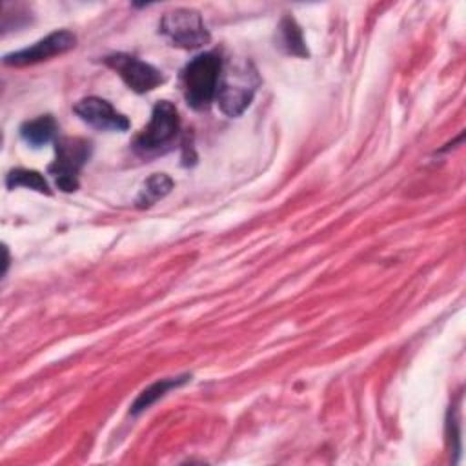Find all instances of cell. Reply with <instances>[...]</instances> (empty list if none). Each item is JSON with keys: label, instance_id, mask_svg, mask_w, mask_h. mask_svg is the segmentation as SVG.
<instances>
[{"label": "cell", "instance_id": "1", "mask_svg": "<svg viewBox=\"0 0 466 466\" xmlns=\"http://www.w3.org/2000/svg\"><path fill=\"white\" fill-rule=\"evenodd\" d=\"M222 75V60L217 53L208 51L191 58L180 75L182 93L193 109H206L217 96Z\"/></svg>", "mask_w": 466, "mask_h": 466}, {"label": "cell", "instance_id": "2", "mask_svg": "<svg viewBox=\"0 0 466 466\" xmlns=\"http://www.w3.org/2000/svg\"><path fill=\"white\" fill-rule=\"evenodd\" d=\"M258 84L260 78L249 60L229 64L222 69L215 102L226 116H238L251 104Z\"/></svg>", "mask_w": 466, "mask_h": 466}, {"label": "cell", "instance_id": "3", "mask_svg": "<svg viewBox=\"0 0 466 466\" xmlns=\"http://www.w3.org/2000/svg\"><path fill=\"white\" fill-rule=\"evenodd\" d=\"M91 157V142L80 137L55 140V160L47 167L58 189L69 193L78 187V173Z\"/></svg>", "mask_w": 466, "mask_h": 466}, {"label": "cell", "instance_id": "4", "mask_svg": "<svg viewBox=\"0 0 466 466\" xmlns=\"http://www.w3.org/2000/svg\"><path fill=\"white\" fill-rule=\"evenodd\" d=\"M180 129V118L175 104L160 100L151 111L147 126L137 135L135 149L138 153H151L169 146Z\"/></svg>", "mask_w": 466, "mask_h": 466}, {"label": "cell", "instance_id": "5", "mask_svg": "<svg viewBox=\"0 0 466 466\" xmlns=\"http://www.w3.org/2000/svg\"><path fill=\"white\" fill-rule=\"evenodd\" d=\"M160 33L173 44L184 49H197L209 42V33L202 16L187 7H178L162 16L158 24Z\"/></svg>", "mask_w": 466, "mask_h": 466}, {"label": "cell", "instance_id": "6", "mask_svg": "<svg viewBox=\"0 0 466 466\" xmlns=\"http://www.w3.org/2000/svg\"><path fill=\"white\" fill-rule=\"evenodd\" d=\"M106 64L115 69L126 86L135 93H147L164 82L162 71L131 55H109L106 56Z\"/></svg>", "mask_w": 466, "mask_h": 466}, {"label": "cell", "instance_id": "7", "mask_svg": "<svg viewBox=\"0 0 466 466\" xmlns=\"http://www.w3.org/2000/svg\"><path fill=\"white\" fill-rule=\"evenodd\" d=\"M76 46V36L71 31H55L51 35H47L46 38L38 40L36 44L9 53L4 56V64L5 66H15V67H24V66H33L44 60H49L53 56L64 55L67 51H71Z\"/></svg>", "mask_w": 466, "mask_h": 466}, {"label": "cell", "instance_id": "8", "mask_svg": "<svg viewBox=\"0 0 466 466\" xmlns=\"http://www.w3.org/2000/svg\"><path fill=\"white\" fill-rule=\"evenodd\" d=\"M73 111L86 124L100 131H126L129 127L127 116L118 113L107 100L98 96H86L78 100Z\"/></svg>", "mask_w": 466, "mask_h": 466}, {"label": "cell", "instance_id": "9", "mask_svg": "<svg viewBox=\"0 0 466 466\" xmlns=\"http://www.w3.org/2000/svg\"><path fill=\"white\" fill-rule=\"evenodd\" d=\"M56 120L51 115H40L20 126V137L33 147H42L51 140H56Z\"/></svg>", "mask_w": 466, "mask_h": 466}, {"label": "cell", "instance_id": "10", "mask_svg": "<svg viewBox=\"0 0 466 466\" xmlns=\"http://www.w3.org/2000/svg\"><path fill=\"white\" fill-rule=\"evenodd\" d=\"M277 44L288 55L300 56V58L308 56V47L302 36V29L299 27L293 16H284L280 20L277 29Z\"/></svg>", "mask_w": 466, "mask_h": 466}, {"label": "cell", "instance_id": "11", "mask_svg": "<svg viewBox=\"0 0 466 466\" xmlns=\"http://www.w3.org/2000/svg\"><path fill=\"white\" fill-rule=\"evenodd\" d=\"M189 379H191L189 375H182V377H169V379H160V380L153 382L151 386H147V388L137 397V400H135L133 406H131V413L137 415V413L147 410L153 402H157L160 397H164L169 390L182 386V384L187 382Z\"/></svg>", "mask_w": 466, "mask_h": 466}, {"label": "cell", "instance_id": "12", "mask_svg": "<svg viewBox=\"0 0 466 466\" xmlns=\"http://www.w3.org/2000/svg\"><path fill=\"white\" fill-rule=\"evenodd\" d=\"M173 187V180L164 175V173H153L144 184L142 189L137 197V206L138 208H149L153 206L157 200L164 198Z\"/></svg>", "mask_w": 466, "mask_h": 466}, {"label": "cell", "instance_id": "13", "mask_svg": "<svg viewBox=\"0 0 466 466\" xmlns=\"http://www.w3.org/2000/svg\"><path fill=\"white\" fill-rule=\"evenodd\" d=\"M5 186L9 189H15V187H29V189H35L38 193H46V195H51V189L46 182V178L38 173V171H33V169H24V167H16V169H11L5 177Z\"/></svg>", "mask_w": 466, "mask_h": 466}]
</instances>
